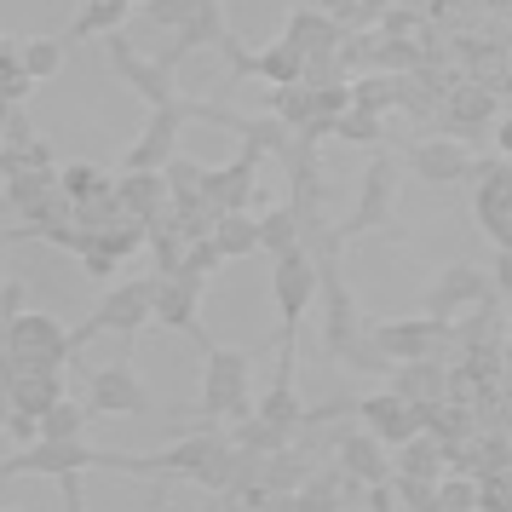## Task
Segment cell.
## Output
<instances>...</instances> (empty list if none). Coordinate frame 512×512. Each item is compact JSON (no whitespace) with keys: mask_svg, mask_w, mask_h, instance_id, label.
I'll return each instance as SVG.
<instances>
[{"mask_svg":"<svg viewBox=\"0 0 512 512\" xmlns=\"http://www.w3.org/2000/svg\"><path fill=\"white\" fill-rule=\"evenodd\" d=\"M259 409L254 397V357L248 351H231V346H213L208 363H202V403H196V415L202 420H231V426H242V420Z\"/></svg>","mask_w":512,"mask_h":512,"instance_id":"6da1fadb","label":"cell"},{"mask_svg":"<svg viewBox=\"0 0 512 512\" xmlns=\"http://www.w3.org/2000/svg\"><path fill=\"white\" fill-rule=\"evenodd\" d=\"M340 236L357 242V236H392L403 242V225H397V162L392 156H374V167L363 173V190H357V208L340 219Z\"/></svg>","mask_w":512,"mask_h":512,"instance_id":"7a4b0ae2","label":"cell"},{"mask_svg":"<svg viewBox=\"0 0 512 512\" xmlns=\"http://www.w3.org/2000/svg\"><path fill=\"white\" fill-rule=\"evenodd\" d=\"M6 334H12V369H52L64 374V363L75 357V334L47 311H18L6 317Z\"/></svg>","mask_w":512,"mask_h":512,"instance_id":"3957f363","label":"cell"},{"mask_svg":"<svg viewBox=\"0 0 512 512\" xmlns=\"http://www.w3.org/2000/svg\"><path fill=\"white\" fill-rule=\"evenodd\" d=\"M144 323H156V277H127L121 288H110V294L98 300L87 328H75V351L87 346L93 334H121V340H133Z\"/></svg>","mask_w":512,"mask_h":512,"instance_id":"277c9868","label":"cell"},{"mask_svg":"<svg viewBox=\"0 0 512 512\" xmlns=\"http://www.w3.org/2000/svg\"><path fill=\"white\" fill-rule=\"evenodd\" d=\"M317 288H323V271H317V254L311 248H294L271 265V294H277L282 311V351H294V334H300L305 311L317 305Z\"/></svg>","mask_w":512,"mask_h":512,"instance_id":"5b68a950","label":"cell"},{"mask_svg":"<svg viewBox=\"0 0 512 512\" xmlns=\"http://www.w3.org/2000/svg\"><path fill=\"white\" fill-rule=\"evenodd\" d=\"M104 52H110V70L133 87V93L150 104V110H162V104H179V70H167L162 58H144L127 35H104Z\"/></svg>","mask_w":512,"mask_h":512,"instance_id":"8992f818","label":"cell"},{"mask_svg":"<svg viewBox=\"0 0 512 512\" xmlns=\"http://www.w3.org/2000/svg\"><path fill=\"white\" fill-rule=\"evenodd\" d=\"M202 116H208V104H190V98L150 110L144 139L127 150V173H162V167L179 156V127H185V121H202Z\"/></svg>","mask_w":512,"mask_h":512,"instance_id":"52a82bcc","label":"cell"},{"mask_svg":"<svg viewBox=\"0 0 512 512\" xmlns=\"http://www.w3.org/2000/svg\"><path fill=\"white\" fill-rule=\"evenodd\" d=\"M317 271H323V288H317V305H323V346H328V357L340 363L351 351V340L369 323H363L357 305H351V288H346V277H340V259H317Z\"/></svg>","mask_w":512,"mask_h":512,"instance_id":"ba28073f","label":"cell"},{"mask_svg":"<svg viewBox=\"0 0 512 512\" xmlns=\"http://www.w3.org/2000/svg\"><path fill=\"white\" fill-rule=\"evenodd\" d=\"M409 173H415L420 185L432 190H449V185H466V179H478V156H472V144L466 139H420L409 144Z\"/></svg>","mask_w":512,"mask_h":512,"instance_id":"9c48e42d","label":"cell"},{"mask_svg":"<svg viewBox=\"0 0 512 512\" xmlns=\"http://www.w3.org/2000/svg\"><path fill=\"white\" fill-rule=\"evenodd\" d=\"M87 409H93V420H139V415H150V392H144V380L133 374L127 357L93 369V397H87Z\"/></svg>","mask_w":512,"mask_h":512,"instance_id":"30bf717a","label":"cell"},{"mask_svg":"<svg viewBox=\"0 0 512 512\" xmlns=\"http://www.w3.org/2000/svg\"><path fill=\"white\" fill-rule=\"evenodd\" d=\"M369 334L386 346L392 363H438L443 346H455L449 323L438 317H409V323H369Z\"/></svg>","mask_w":512,"mask_h":512,"instance_id":"8fae6325","label":"cell"},{"mask_svg":"<svg viewBox=\"0 0 512 512\" xmlns=\"http://www.w3.org/2000/svg\"><path fill=\"white\" fill-rule=\"evenodd\" d=\"M489 300H495V277L489 271H478V265H449L443 282H432V294H426V317L461 323L466 311H478Z\"/></svg>","mask_w":512,"mask_h":512,"instance_id":"7c38bea8","label":"cell"},{"mask_svg":"<svg viewBox=\"0 0 512 512\" xmlns=\"http://www.w3.org/2000/svg\"><path fill=\"white\" fill-rule=\"evenodd\" d=\"M472 213H478L484 236L495 242V254H507L512 248V162H478Z\"/></svg>","mask_w":512,"mask_h":512,"instance_id":"4fadbf2b","label":"cell"},{"mask_svg":"<svg viewBox=\"0 0 512 512\" xmlns=\"http://www.w3.org/2000/svg\"><path fill=\"white\" fill-rule=\"evenodd\" d=\"M357 415H363V432H374L386 449H397V443H409V438L426 432V409L409 403V397H397L392 386H386V392H374V397H363V403H357Z\"/></svg>","mask_w":512,"mask_h":512,"instance_id":"5bb4252c","label":"cell"},{"mask_svg":"<svg viewBox=\"0 0 512 512\" xmlns=\"http://www.w3.org/2000/svg\"><path fill=\"white\" fill-rule=\"evenodd\" d=\"M202 294L208 288H196L185 277H156V323L173 328V334H185V340H196L202 351H213L208 328H202Z\"/></svg>","mask_w":512,"mask_h":512,"instance_id":"9a60e30c","label":"cell"},{"mask_svg":"<svg viewBox=\"0 0 512 512\" xmlns=\"http://www.w3.org/2000/svg\"><path fill=\"white\" fill-rule=\"evenodd\" d=\"M438 121H443L449 139H478V133H489V121H495V93H489L484 81H466V87L438 98Z\"/></svg>","mask_w":512,"mask_h":512,"instance_id":"2e32d148","label":"cell"},{"mask_svg":"<svg viewBox=\"0 0 512 512\" xmlns=\"http://www.w3.org/2000/svg\"><path fill=\"white\" fill-rule=\"evenodd\" d=\"M225 41H231V24H225V6H219V0H202V6L190 12V24L167 35V47L156 52V58H162L167 70H179V64H185V58H190L196 47H225Z\"/></svg>","mask_w":512,"mask_h":512,"instance_id":"e0dca14e","label":"cell"},{"mask_svg":"<svg viewBox=\"0 0 512 512\" xmlns=\"http://www.w3.org/2000/svg\"><path fill=\"white\" fill-rule=\"evenodd\" d=\"M265 426H277V432H288V438H300L305 426H311V409L300 403V392H294V351H282L277 363V380H271V392L259 397L254 409Z\"/></svg>","mask_w":512,"mask_h":512,"instance_id":"ac0fdd59","label":"cell"},{"mask_svg":"<svg viewBox=\"0 0 512 512\" xmlns=\"http://www.w3.org/2000/svg\"><path fill=\"white\" fill-rule=\"evenodd\" d=\"M340 472H346V484H392V455H386V443L374 438V432H340Z\"/></svg>","mask_w":512,"mask_h":512,"instance_id":"d6986e66","label":"cell"},{"mask_svg":"<svg viewBox=\"0 0 512 512\" xmlns=\"http://www.w3.org/2000/svg\"><path fill=\"white\" fill-rule=\"evenodd\" d=\"M116 196H121V213L139 219V225H162V219H173L167 173H127V179H116Z\"/></svg>","mask_w":512,"mask_h":512,"instance_id":"ffe728a7","label":"cell"},{"mask_svg":"<svg viewBox=\"0 0 512 512\" xmlns=\"http://www.w3.org/2000/svg\"><path fill=\"white\" fill-rule=\"evenodd\" d=\"M254 179H259V162L254 156H236L231 167H208V190L202 202H213L219 213H254Z\"/></svg>","mask_w":512,"mask_h":512,"instance_id":"44dd1931","label":"cell"},{"mask_svg":"<svg viewBox=\"0 0 512 512\" xmlns=\"http://www.w3.org/2000/svg\"><path fill=\"white\" fill-rule=\"evenodd\" d=\"M282 41H288V47H300L305 58H323V52H334L340 41H346V24H340V18H328L323 6H294Z\"/></svg>","mask_w":512,"mask_h":512,"instance_id":"7402d4cb","label":"cell"},{"mask_svg":"<svg viewBox=\"0 0 512 512\" xmlns=\"http://www.w3.org/2000/svg\"><path fill=\"white\" fill-rule=\"evenodd\" d=\"M386 380H392L397 397H409V403H420V409L449 397V369H443V363H397Z\"/></svg>","mask_w":512,"mask_h":512,"instance_id":"603a6c76","label":"cell"},{"mask_svg":"<svg viewBox=\"0 0 512 512\" xmlns=\"http://www.w3.org/2000/svg\"><path fill=\"white\" fill-rule=\"evenodd\" d=\"M0 380L12 386V403L24 415H47L52 403L64 397V374H52V369H12V374H0Z\"/></svg>","mask_w":512,"mask_h":512,"instance_id":"cb8c5ba5","label":"cell"},{"mask_svg":"<svg viewBox=\"0 0 512 512\" xmlns=\"http://www.w3.org/2000/svg\"><path fill=\"white\" fill-rule=\"evenodd\" d=\"M294 248H305V219L294 202H282V208H265L259 213V254H294Z\"/></svg>","mask_w":512,"mask_h":512,"instance_id":"d4e9b609","label":"cell"},{"mask_svg":"<svg viewBox=\"0 0 512 512\" xmlns=\"http://www.w3.org/2000/svg\"><path fill=\"white\" fill-rule=\"evenodd\" d=\"M397 478H426V484H438L443 466H449V443L432 438V432H420V438L397 443Z\"/></svg>","mask_w":512,"mask_h":512,"instance_id":"484cf974","label":"cell"},{"mask_svg":"<svg viewBox=\"0 0 512 512\" xmlns=\"http://www.w3.org/2000/svg\"><path fill=\"white\" fill-rule=\"evenodd\" d=\"M127 6L133 0H81V12L70 18V35L64 41H93V35H116L127 24Z\"/></svg>","mask_w":512,"mask_h":512,"instance_id":"4316f807","label":"cell"},{"mask_svg":"<svg viewBox=\"0 0 512 512\" xmlns=\"http://www.w3.org/2000/svg\"><path fill=\"white\" fill-rule=\"evenodd\" d=\"M213 248H219L225 259L259 254V213H219V225H213Z\"/></svg>","mask_w":512,"mask_h":512,"instance_id":"83f0119b","label":"cell"},{"mask_svg":"<svg viewBox=\"0 0 512 512\" xmlns=\"http://www.w3.org/2000/svg\"><path fill=\"white\" fill-rule=\"evenodd\" d=\"M351 104L386 116L392 104H403V75H357V81H351Z\"/></svg>","mask_w":512,"mask_h":512,"instance_id":"f1b7e54d","label":"cell"},{"mask_svg":"<svg viewBox=\"0 0 512 512\" xmlns=\"http://www.w3.org/2000/svg\"><path fill=\"white\" fill-rule=\"evenodd\" d=\"M18 64H24L35 81H52L64 70V41L58 35H35V41H18Z\"/></svg>","mask_w":512,"mask_h":512,"instance_id":"f546056e","label":"cell"},{"mask_svg":"<svg viewBox=\"0 0 512 512\" xmlns=\"http://www.w3.org/2000/svg\"><path fill=\"white\" fill-rule=\"evenodd\" d=\"M162 173H167V190H173V208H185V202H202V190H208V167H202V162H185V156H173Z\"/></svg>","mask_w":512,"mask_h":512,"instance_id":"4dcf8cb0","label":"cell"},{"mask_svg":"<svg viewBox=\"0 0 512 512\" xmlns=\"http://www.w3.org/2000/svg\"><path fill=\"white\" fill-rule=\"evenodd\" d=\"M58 185H64L70 202H93V196H104V190H116V179L98 173V167H87V162H70V167H58Z\"/></svg>","mask_w":512,"mask_h":512,"instance_id":"1f68e13d","label":"cell"},{"mask_svg":"<svg viewBox=\"0 0 512 512\" xmlns=\"http://www.w3.org/2000/svg\"><path fill=\"white\" fill-rule=\"evenodd\" d=\"M41 167H52V150L41 139H24V144L0 150V179H24V173H41Z\"/></svg>","mask_w":512,"mask_h":512,"instance_id":"d6a6232c","label":"cell"},{"mask_svg":"<svg viewBox=\"0 0 512 512\" xmlns=\"http://www.w3.org/2000/svg\"><path fill=\"white\" fill-rule=\"evenodd\" d=\"M87 420H93V409H81L75 397H58L47 415H41V438H81Z\"/></svg>","mask_w":512,"mask_h":512,"instance_id":"836d02e7","label":"cell"},{"mask_svg":"<svg viewBox=\"0 0 512 512\" xmlns=\"http://www.w3.org/2000/svg\"><path fill=\"white\" fill-rule=\"evenodd\" d=\"M340 363H346L351 374H392V369H397L392 357H386V346L374 340L369 328H363V334L351 340V351H346V357H340Z\"/></svg>","mask_w":512,"mask_h":512,"instance_id":"e575fe53","label":"cell"},{"mask_svg":"<svg viewBox=\"0 0 512 512\" xmlns=\"http://www.w3.org/2000/svg\"><path fill=\"white\" fill-rule=\"evenodd\" d=\"M219 265H225V254L213 248V236H202V242H190V248H185V265H179V277L196 282V288H208Z\"/></svg>","mask_w":512,"mask_h":512,"instance_id":"d590c367","label":"cell"},{"mask_svg":"<svg viewBox=\"0 0 512 512\" xmlns=\"http://www.w3.org/2000/svg\"><path fill=\"white\" fill-rule=\"evenodd\" d=\"M334 133H340L346 144H380V133H386V116H374V110H357V104H351L346 116L334 121Z\"/></svg>","mask_w":512,"mask_h":512,"instance_id":"8d00e7d4","label":"cell"},{"mask_svg":"<svg viewBox=\"0 0 512 512\" xmlns=\"http://www.w3.org/2000/svg\"><path fill=\"white\" fill-rule=\"evenodd\" d=\"M432 507L438 512H478V478H449V472H443Z\"/></svg>","mask_w":512,"mask_h":512,"instance_id":"74e56055","label":"cell"},{"mask_svg":"<svg viewBox=\"0 0 512 512\" xmlns=\"http://www.w3.org/2000/svg\"><path fill=\"white\" fill-rule=\"evenodd\" d=\"M196 6H202V0H150V6H144V18H150L156 29H167V35H173V29H185V24H190V12H196Z\"/></svg>","mask_w":512,"mask_h":512,"instance_id":"f35d334b","label":"cell"},{"mask_svg":"<svg viewBox=\"0 0 512 512\" xmlns=\"http://www.w3.org/2000/svg\"><path fill=\"white\" fill-rule=\"evenodd\" d=\"M29 87H35V75H29L18 58H6V64H0V98H6V104H24Z\"/></svg>","mask_w":512,"mask_h":512,"instance_id":"ab89813d","label":"cell"},{"mask_svg":"<svg viewBox=\"0 0 512 512\" xmlns=\"http://www.w3.org/2000/svg\"><path fill=\"white\" fill-rule=\"evenodd\" d=\"M81 271H87V277H116L121 259H116V254H104V248H87V254H81Z\"/></svg>","mask_w":512,"mask_h":512,"instance_id":"60d3db41","label":"cell"},{"mask_svg":"<svg viewBox=\"0 0 512 512\" xmlns=\"http://www.w3.org/2000/svg\"><path fill=\"white\" fill-rule=\"evenodd\" d=\"M489 277H495V294H512V248L495 254V271H489Z\"/></svg>","mask_w":512,"mask_h":512,"instance_id":"b9f144b4","label":"cell"},{"mask_svg":"<svg viewBox=\"0 0 512 512\" xmlns=\"http://www.w3.org/2000/svg\"><path fill=\"white\" fill-rule=\"evenodd\" d=\"M12 409H18V403H12V386H6V380H0V432H6V426H12Z\"/></svg>","mask_w":512,"mask_h":512,"instance_id":"7bdbcfd3","label":"cell"},{"mask_svg":"<svg viewBox=\"0 0 512 512\" xmlns=\"http://www.w3.org/2000/svg\"><path fill=\"white\" fill-rule=\"evenodd\" d=\"M495 144H501V156H512V116L495 127Z\"/></svg>","mask_w":512,"mask_h":512,"instance_id":"ee69618b","label":"cell"},{"mask_svg":"<svg viewBox=\"0 0 512 512\" xmlns=\"http://www.w3.org/2000/svg\"><path fill=\"white\" fill-rule=\"evenodd\" d=\"M6 58H18V41H6V35H0V64H6Z\"/></svg>","mask_w":512,"mask_h":512,"instance_id":"f6af8a7d","label":"cell"},{"mask_svg":"<svg viewBox=\"0 0 512 512\" xmlns=\"http://www.w3.org/2000/svg\"><path fill=\"white\" fill-rule=\"evenodd\" d=\"M397 6H432V0H397Z\"/></svg>","mask_w":512,"mask_h":512,"instance_id":"bcb514c9","label":"cell"},{"mask_svg":"<svg viewBox=\"0 0 512 512\" xmlns=\"http://www.w3.org/2000/svg\"><path fill=\"white\" fill-rule=\"evenodd\" d=\"M507 64H512V47H507Z\"/></svg>","mask_w":512,"mask_h":512,"instance_id":"7dc6e473","label":"cell"},{"mask_svg":"<svg viewBox=\"0 0 512 512\" xmlns=\"http://www.w3.org/2000/svg\"><path fill=\"white\" fill-rule=\"evenodd\" d=\"M139 6H150V0H139Z\"/></svg>","mask_w":512,"mask_h":512,"instance_id":"c3c4849f","label":"cell"},{"mask_svg":"<svg viewBox=\"0 0 512 512\" xmlns=\"http://www.w3.org/2000/svg\"><path fill=\"white\" fill-rule=\"evenodd\" d=\"M0 512H6V507H0Z\"/></svg>","mask_w":512,"mask_h":512,"instance_id":"681fc988","label":"cell"}]
</instances>
